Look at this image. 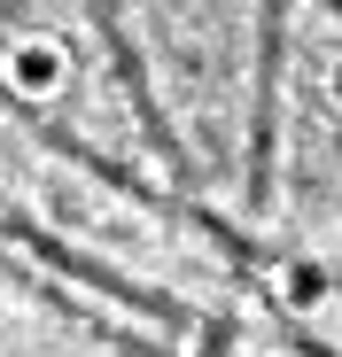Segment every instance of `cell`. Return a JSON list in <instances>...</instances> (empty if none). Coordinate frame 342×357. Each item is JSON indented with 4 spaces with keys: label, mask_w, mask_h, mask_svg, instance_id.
<instances>
[]
</instances>
